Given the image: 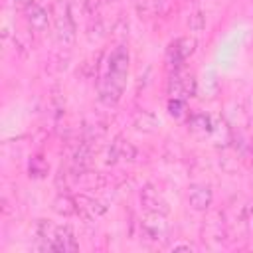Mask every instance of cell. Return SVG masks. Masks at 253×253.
Instances as JSON below:
<instances>
[{
  "label": "cell",
  "instance_id": "7c38bea8",
  "mask_svg": "<svg viewBox=\"0 0 253 253\" xmlns=\"http://www.w3.org/2000/svg\"><path fill=\"white\" fill-rule=\"evenodd\" d=\"M190 125H192V128L204 130V132H210V126H211L210 117H206V115H194V117L190 119Z\"/></svg>",
  "mask_w": 253,
  "mask_h": 253
},
{
  "label": "cell",
  "instance_id": "5b68a950",
  "mask_svg": "<svg viewBox=\"0 0 253 253\" xmlns=\"http://www.w3.org/2000/svg\"><path fill=\"white\" fill-rule=\"evenodd\" d=\"M79 243L75 239V233L69 225H57L53 229L51 235V243H49V251H61V253H69V251H77Z\"/></svg>",
  "mask_w": 253,
  "mask_h": 253
},
{
  "label": "cell",
  "instance_id": "3957f363",
  "mask_svg": "<svg viewBox=\"0 0 253 253\" xmlns=\"http://www.w3.org/2000/svg\"><path fill=\"white\" fill-rule=\"evenodd\" d=\"M55 38L63 45H71L75 42V22L71 16V10L65 2L57 4V14H55Z\"/></svg>",
  "mask_w": 253,
  "mask_h": 253
},
{
  "label": "cell",
  "instance_id": "52a82bcc",
  "mask_svg": "<svg viewBox=\"0 0 253 253\" xmlns=\"http://www.w3.org/2000/svg\"><path fill=\"white\" fill-rule=\"evenodd\" d=\"M140 204L146 211H154V213H168V202L162 198V194L154 188V186H144L140 192Z\"/></svg>",
  "mask_w": 253,
  "mask_h": 253
},
{
  "label": "cell",
  "instance_id": "5bb4252c",
  "mask_svg": "<svg viewBox=\"0 0 253 253\" xmlns=\"http://www.w3.org/2000/svg\"><path fill=\"white\" fill-rule=\"evenodd\" d=\"M32 2H34V0H14L16 8H20V10H26V8H28Z\"/></svg>",
  "mask_w": 253,
  "mask_h": 253
},
{
  "label": "cell",
  "instance_id": "30bf717a",
  "mask_svg": "<svg viewBox=\"0 0 253 253\" xmlns=\"http://www.w3.org/2000/svg\"><path fill=\"white\" fill-rule=\"evenodd\" d=\"M188 28L192 30V32H202L204 28H206V14L204 12H194V14H190V18H188Z\"/></svg>",
  "mask_w": 253,
  "mask_h": 253
},
{
  "label": "cell",
  "instance_id": "ba28073f",
  "mask_svg": "<svg viewBox=\"0 0 253 253\" xmlns=\"http://www.w3.org/2000/svg\"><path fill=\"white\" fill-rule=\"evenodd\" d=\"M26 20H28V26L34 30V32H38V34H42V32H45L47 30V26H49V12L40 4V2H32L26 10Z\"/></svg>",
  "mask_w": 253,
  "mask_h": 253
},
{
  "label": "cell",
  "instance_id": "7a4b0ae2",
  "mask_svg": "<svg viewBox=\"0 0 253 253\" xmlns=\"http://www.w3.org/2000/svg\"><path fill=\"white\" fill-rule=\"evenodd\" d=\"M168 231H170V227H168V221H166V215L164 213L148 211L146 217L140 221V233L150 243H162V241H166Z\"/></svg>",
  "mask_w": 253,
  "mask_h": 253
},
{
  "label": "cell",
  "instance_id": "8fae6325",
  "mask_svg": "<svg viewBox=\"0 0 253 253\" xmlns=\"http://www.w3.org/2000/svg\"><path fill=\"white\" fill-rule=\"evenodd\" d=\"M184 111H186V103H184V99L182 97H172L170 101H168V113L172 115V117H182L184 115Z\"/></svg>",
  "mask_w": 253,
  "mask_h": 253
},
{
  "label": "cell",
  "instance_id": "4fadbf2b",
  "mask_svg": "<svg viewBox=\"0 0 253 253\" xmlns=\"http://www.w3.org/2000/svg\"><path fill=\"white\" fill-rule=\"evenodd\" d=\"M180 249L194 251V245H190V243H178V245H172V251H180Z\"/></svg>",
  "mask_w": 253,
  "mask_h": 253
},
{
  "label": "cell",
  "instance_id": "9c48e42d",
  "mask_svg": "<svg viewBox=\"0 0 253 253\" xmlns=\"http://www.w3.org/2000/svg\"><path fill=\"white\" fill-rule=\"evenodd\" d=\"M53 210L59 213V215H71V213H75L77 211V206H75V202H73V198H69V196H65V194H59L57 198H55V202H53Z\"/></svg>",
  "mask_w": 253,
  "mask_h": 253
},
{
  "label": "cell",
  "instance_id": "8992f818",
  "mask_svg": "<svg viewBox=\"0 0 253 253\" xmlns=\"http://www.w3.org/2000/svg\"><path fill=\"white\" fill-rule=\"evenodd\" d=\"M213 202V192L208 184H192L188 190V204L196 211H206Z\"/></svg>",
  "mask_w": 253,
  "mask_h": 253
},
{
  "label": "cell",
  "instance_id": "6da1fadb",
  "mask_svg": "<svg viewBox=\"0 0 253 253\" xmlns=\"http://www.w3.org/2000/svg\"><path fill=\"white\" fill-rule=\"evenodd\" d=\"M128 63L130 55L125 45H117L109 59H107V71L103 79L99 81V101L107 107H113L121 101L125 89H126V77H128Z\"/></svg>",
  "mask_w": 253,
  "mask_h": 253
},
{
  "label": "cell",
  "instance_id": "277c9868",
  "mask_svg": "<svg viewBox=\"0 0 253 253\" xmlns=\"http://www.w3.org/2000/svg\"><path fill=\"white\" fill-rule=\"evenodd\" d=\"M194 51H196V40L194 38H188V36L178 38L168 47V61L174 65V69H178Z\"/></svg>",
  "mask_w": 253,
  "mask_h": 253
}]
</instances>
